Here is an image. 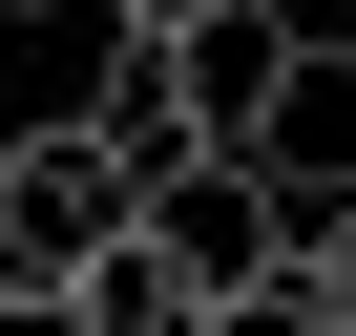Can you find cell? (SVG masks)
Listing matches in <instances>:
<instances>
[{
	"label": "cell",
	"instance_id": "1",
	"mask_svg": "<svg viewBox=\"0 0 356 336\" xmlns=\"http://www.w3.org/2000/svg\"><path fill=\"white\" fill-rule=\"evenodd\" d=\"M147 211V168L63 105V126H0V294H84V252Z\"/></svg>",
	"mask_w": 356,
	"mask_h": 336
},
{
	"label": "cell",
	"instance_id": "2",
	"mask_svg": "<svg viewBox=\"0 0 356 336\" xmlns=\"http://www.w3.org/2000/svg\"><path fill=\"white\" fill-rule=\"evenodd\" d=\"M147 231H168V252H189L210 294H252V273H293V252H314V211L273 190V168H252V147H189V168H147Z\"/></svg>",
	"mask_w": 356,
	"mask_h": 336
},
{
	"label": "cell",
	"instance_id": "3",
	"mask_svg": "<svg viewBox=\"0 0 356 336\" xmlns=\"http://www.w3.org/2000/svg\"><path fill=\"white\" fill-rule=\"evenodd\" d=\"M252 168H273L293 211H356V22L273 63V105H252Z\"/></svg>",
	"mask_w": 356,
	"mask_h": 336
},
{
	"label": "cell",
	"instance_id": "4",
	"mask_svg": "<svg viewBox=\"0 0 356 336\" xmlns=\"http://www.w3.org/2000/svg\"><path fill=\"white\" fill-rule=\"evenodd\" d=\"M63 315H84V336H210V273H189V252L126 211V231L84 252V294H63Z\"/></svg>",
	"mask_w": 356,
	"mask_h": 336
},
{
	"label": "cell",
	"instance_id": "5",
	"mask_svg": "<svg viewBox=\"0 0 356 336\" xmlns=\"http://www.w3.org/2000/svg\"><path fill=\"white\" fill-rule=\"evenodd\" d=\"M84 126H105L126 168H189V147H231L189 84H168V43H126V22H105V105H84Z\"/></svg>",
	"mask_w": 356,
	"mask_h": 336
},
{
	"label": "cell",
	"instance_id": "6",
	"mask_svg": "<svg viewBox=\"0 0 356 336\" xmlns=\"http://www.w3.org/2000/svg\"><path fill=\"white\" fill-rule=\"evenodd\" d=\"M210 336H335V294H314V252H293V273H252V294H210Z\"/></svg>",
	"mask_w": 356,
	"mask_h": 336
},
{
	"label": "cell",
	"instance_id": "7",
	"mask_svg": "<svg viewBox=\"0 0 356 336\" xmlns=\"http://www.w3.org/2000/svg\"><path fill=\"white\" fill-rule=\"evenodd\" d=\"M314 294H335V336H356V211H314Z\"/></svg>",
	"mask_w": 356,
	"mask_h": 336
},
{
	"label": "cell",
	"instance_id": "8",
	"mask_svg": "<svg viewBox=\"0 0 356 336\" xmlns=\"http://www.w3.org/2000/svg\"><path fill=\"white\" fill-rule=\"evenodd\" d=\"M105 22H210V0H105Z\"/></svg>",
	"mask_w": 356,
	"mask_h": 336
},
{
	"label": "cell",
	"instance_id": "9",
	"mask_svg": "<svg viewBox=\"0 0 356 336\" xmlns=\"http://www.w3.org/2000/svg\"><path fill=\"white\" fill-rule=\"evenodd\" d=\"M0 22H63V0H0Z\"/></svg>",
	"mask_w": 356,
	"mask_h": 336
},
{
	"label": "cell",
	"instance_id": "10",
	"mask_svg": "<svg viewBox=\"0 0 356 336\" xmlns=\"http://www.w3.org/2000/svg\"><path fill=\"white\" fill-rule=\"evenodd\" d=\"M0 336H22V294H0Z\"/></svg>",
	"mask_w": 356,
	"mask_h": 336
}]
</instances>
